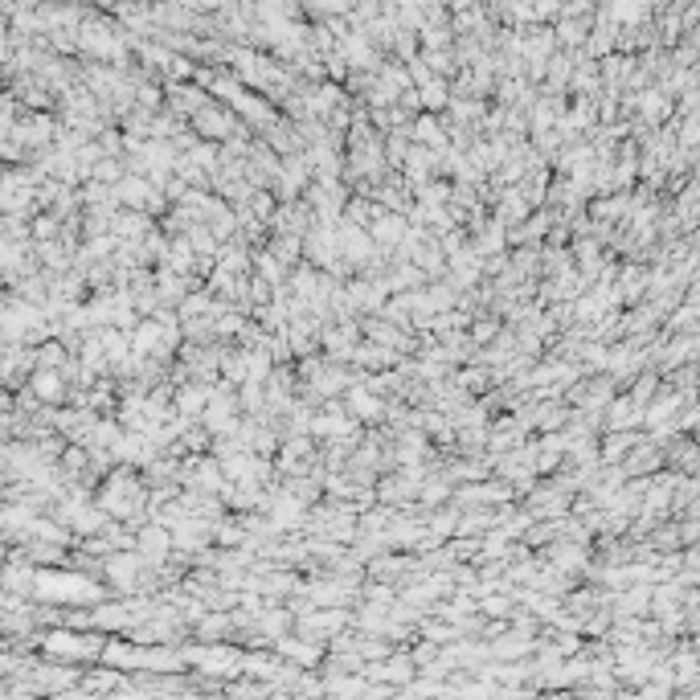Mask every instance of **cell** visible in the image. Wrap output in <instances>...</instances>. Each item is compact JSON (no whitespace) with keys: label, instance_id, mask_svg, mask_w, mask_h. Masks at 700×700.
Listing matches in <instances>:
<instances>
[]
</instances>
